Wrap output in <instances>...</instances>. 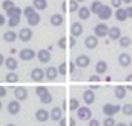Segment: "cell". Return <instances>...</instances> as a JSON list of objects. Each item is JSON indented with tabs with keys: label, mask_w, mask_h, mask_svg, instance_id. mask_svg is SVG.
<instances>
[{
	"label": "cell",
	"mask_w": 132,
	"mask_h": 126,
	"mask_svg": "<svg viewBox=\"0 0 132 126\" xmlns=\"http://www.w3.org/2000/svg\"><path fill=\"white\" fill-rule=\"evenodd\" d=\"M108 32H109V26L106 25V23H98V25H95V28H94V35L95 37H106L108 35Z\"/></svg>",
	"instance_id": "cell-6"
},
{
	"label": "cell",
	"mask_w": 132,
	"mask_h": 126,
	"mask_svg": "<svg viewBox=\"0 0 132 126\" xmlns=\"http://www.w3.org/2000/svg\"><path fill=\"white\" fill-rule=\"evenodd\" d=\"M103 126H117V123H115V119H114V117H104Z\"/></svg>",
	"instance_id": "cell-40"
},
{
	"label": "cell",
	"mask_w": 132,
	"mask_h": 126,
	"mask_svg": "<svg viewBox=\"0 0 132 126\" xmlns=\"http://www.w3.org/2000/svg\"><path fill=\"white\" fill-rule=\"evenodd\" d=\"M101 6H103V3L101 2H98V0H94L92 3H91V6H89V9H91V14H98L100 9H101Z\"/></svg>",
	"instance_id": "cell-29"
},
{
	"label": "cell",
	"mask_w": 132,
	"mask_h": 126,
	"mask_svg": "<svg viewBox=\"0 0 132 126\" xmlns=\"http://www.w3.org/2000/svg\"><path fill=\"white\" fill-rule=\"evenodd\" d=\"M89 82H91V83H98V82H100V77H98V74H95V75L92 74V75L89 77Z\"/></svg>",
	"instance_id": "cell-44"
},
{
	"label": "cell",
	"mask_w": 132,
	"mask_h": 126,
	"mask_svg": "<svg viewBox=\"0 0 132 126\" xmlns=\"http://www.w3.org/2000/svg\"><path fill=\"white\" fill-rule=\"evenodd\" d=\"M59 48H60V49H65L66 48V38L65 37H60V38H59Z\"/></svg>",
	"instance_id": "cell-43"
},
{
	"label": "cell",
	"mask_w": 132,
	"mask_h": 126,
	"mask_svg": "<svg viewBox=\"0 0 132 126\" xmlns=\"http://www.w3.org/2000/svg\"><path fill=\"white\" fill-rule=\"evenodd\" d=\"M89 126H100V122L97 119H91L89 120Z\"/></svg>",
	"instance_id": "cell-46"
},
{
	"label": "cell",
	"mask_w": 132,
	"mask_h": 126,
	"mask_svg": "<svg viewBox=\"0 0 132 126\" xmlns=\"http://www.w3.org/2000/svg\"><path fill=\"white\" fill-rule=\"evenodd\" d=\"M66 72H68V63H62L59 66V74L60 75H66Z\"/></svg>",
	"instance_id": "cell-41"
},
{
	"label": "cell",
	"mask_w": 132,
	"mask_h": 126,
	"mask_svg": "<svg viewBox=\"0 0 132 126\" xmlns=\"http://www.w3.org/2000/svg\"><path fill=\"white\" fill-rule=\"evenodd\" d=\"M85 46H86L88 49H95V48L98 46V37H95L94 34H92V35H88L86 40H85Z\"/></svg>",
	"instance_id": "cell-9"
},
{
	"label": "cell",
	"mask_w": 132,
	"mask_h": 126,
	"mask_svg": "<svg viewBox=\"0 0 132 126\" xmlns=\"http://www.w3.org/2000/svg\"><path fill=\"white\" fill-rule=\"evenodd\" d=\"M115 19H117L118 22H125V20L128 19V14H126V8H118V9L115 11Z\"/></svg>",
	"instance_id": "cell-28"
},
{
	"label": "cell",
	"mask_w": 132,
	"mask_h": 126,
	"mask_svg": "<svg viewBox=\"0 0 132 126\" xmlns=\"http://www.w3.org/2000/svg\"><path fill=\"white\" fill-rule=\"evenodd\" d=\"M62 9H63V11H66V3H65V2L62 3Z\"/></svg>",
	"instance_id": "cell-59"
},
{
	"label": "cell",
	"mask_w": 132,
	"mask_h": 126,
	"mask_svg": "<svg viewBox=\"0 0 132 126\" xmlns=\"http://www.w3.org/2000/svg\"><path fill=\"white\" fill-rule=\"evenodd\" d=\"M123 3H126V5H131L132 0H123Z\"/></svg>",
	"instance_id": "cell-57"
},
{
	"label": "cell",
	"mask_w": 132,
	"mask_h": 126,
	"mask_svg": "<svg viewBox=\"0 0 132 126\" xmlns=\"http://www.w3.org/2000/svg\"><path fill=\"white\" fill-rule=\"evenodd\" d=\"M106 71H108V63L104 62V60H100V62L95 63V72L97 74H106Z\"/></svg>",
	"instance_id": "cell-26"
},
{
	"label": "cell",
	"mask_w": 132,
	"mask_h": 126,
	"mask_svg": "<svg viewBox=\"0 0 132 126\" xmlns=\"http://www.w3.org/2000/svg\"><path fill=\"white\" fill-rule=\"evenodd\" d=\"M22 9L19 8V6H14V8H11V9H8L6 11V17L8 19H12V17H20L22 15Z\"/></svg>",
	"instance_id": "cell-24"
},
{
	"label": "cell",
	"mask_w": 132,
	"mask_h": 126,
	"mask_svg": "<svg viewBox=\"0 0 132 126\" xmlns=\"http://www.w3.org/2000/svg\"><path fill=\"white\" fill-rule=\"evenodd\" d=\"M126 89H128V91H132V83H129V85L126 86Z\"/></svg>",
	"instance_id": "cell-56"
},
{
	"label": "cell",
	"mask_w": 132,
	"mask_h": 126,
	"mask_svg": "<svg viewBox=\"0 0 132 126\" xmlns=\"http://www.w3.org/2000/svg\"><path fill=\"white\" fill-rule=\"evenodd\" d=\"M2 65H5V57H3V54H0V66Z\"/></svg>",
	"instance_id": "cell-54"
},
{
	"label": "cell",
	"mask_w": 132,
	"mask_h": 126,
	"mask_svg": "<svg viewBox=\"0 0 132 126\" xmlns=\"http://www.w3.org/2000/svg\"><path fill=\"white\" fill-rule=\"evenodd\" d=\"M17 38H19V34H17V32H14V31H11V29L3 34V40H5V42H8V43H12V42H15Z\"/></svg>",
	"instance_id": "cell-22"
},
{
	"label": "cell",
	"mask_w": 132,
	"mask_h": 126,
	"mask_svg": "<svg viewBox=\"0 0 132 126\" xmlns=\"http://www.w3.org/2000/svg\"><path fill=\"white\" fill-rule=\"evenodd\" d=\"M74 63H75L78 68H88V66L91 65V59H89V56H86V54H80V56H77V59H75Z\"/></svg>",
	"instance_id": "cell-7"
},
{
	"label": "cell",
	"mask_w": 132,
	"mask_h": 126,
	"mask_svg": "<svg viewBox=\"0 0 132 126\" xmlns=\"http://www.w3.org/2000/svg\"><path fill=\"white\" fill-rule=\"evenodd\" d=\"M23 14H25V17H26V19H29L31 15L35 14V8H34L32 5H31V6H26V8L23 9Z\"/></svg>",
	"instance_id": "cell-35"
},
{
	"label": "cell",
	"mask_w": 132,
	"mask_h": 126,
	"mask_svg": "<svg viewBox=\"0 0 132 126\" xmlns=\"http://www.w3.org/2000/svg\"><path fill=\"white\" fill-rule=\"evenodd\" d=\"M5 66L8 68L9 72H15V69L19 68V62L15 57H6L5 59Z\"/></svg>",
	"instance_id": "cell-8"
},
{
	"label": "cell",
	"mask_w": 132,
	"mask_h": 126,
	"mask_svg": "<svg viewBox=\"0 0 132 126\" xmlns=\"http://www.w3.org/2000/svg\"><path fill=\"white\" fill-rule=\"evenodd\" d=\"M59 125L60 126H66V119H62V120L59 122Z\"/></svg>",
	"instance_id": "cell-53"
},
{
	"label": "cell",
	"mask_w": 132,
	"mask_h": 126,
	"mask_svg": "<svg viewBox=\"0 0 132 126\" xmlns=\"http://www.w3.org/2000/svg\"><path fill=\"white\" fill-rule=\"evenodd\" d=\"M78 9H80L78 2H77V0H69V11H71V12H75V11H78Z\"/></svg>",
	"instance_id": "cell-38"
},
{
	"label": "cell",
	"mask_w": 132,
	"mask_h": 126,
	"mask_svg": "<svg viewBox=\"0 0 132 126\" xmlns=\"http://www.w3.org/2000/svg\"><path fill=\"white\" fill-rule=\"evenodd\" d=\"M5 23H6V17H5V15H2V14H0V26H3V25H5Z\"/></svg>",
	"instance_id": "cell-50"
},
{
	"label": "cell",
	"mask_w": 132,
	"mask_h": 126,
	"mask_svg": "<svg viewBox=\"0 0 132 126\" xmlns=\"http://www.w3.org/2000/svg\"><path fill=\"white\" fill-rule=\"evenodd\" d=\"M77 2H78V3H83V2H85V0H77Z\"/></svg>",
	"instance_id": "cell-60"
},
{
	"label": "cell",
	"mask_w": 132,
	"mask_h": 126,
	"mask_svg": "<svg viewBox=\"0 0 132 126\" xmlns=\"http://www.w3.org/2000/svg\"><path fill=\"white\" fill-rule=\"evenodd\" d=\"M6 126H14V125H12V123H9V125H6Z\"/></svg>",
	"instance_id": "cell-61"
},
{
	"label": "cell",
	"mask_w": 132,
	"mask_h": 126,
	"mask_svg": "<svg viewBox=\"0 0 132 126\" xmlns=\"http://www.w3.org/2000/svg\"><path fill=\"white\" fill-rule=\"evenodd\" d=\"M19 57H20V60H23V62H29V60H32L34 57H37V52L31 49V48H23L20 52H19Z\"/></svg>",
	"instance_id": "cell-1"
},
{
	"label": "cell",
	"mask_w": 132,
	"mask_h": 126,
	"mask_svg": "<svg viewBox=\"0 0 132 126\" xmlns=\"http://www.w3.org/2000/svg\"><path fill=\"white\" fill-rule=\"evenodd\" d=\"M126 92H128V89H126V86H115V89H114V94L115 97L118 98V100H123L125 97H126Z\"/></svg>",
	"instance_id": "cell-23"
},
{
	"label": "cell",
	"mask_w": 132,
	"mask_h": 126,
	"mask_svg": "<svg viewBox=\"0 0 132 126\" xmlns=\"http://www.w3.org/2000/svg\"><path fill=\"white\" fill-rule=\"evenodd\" d=\"M121 3H123V0H111V6H114V8H121Z\"/></svg>",
	"instance_id": "cell-42"
},
{
	"label": "cell",
	"mask_w": 132,
	"mask_h": 126,
	"mask_svg": "<svg viewBox=\"0 0 132 126\" xmlns=\"http://www.w3.org/2000/svg\"><path fill=\"white\" fill-rule=\"evenodd\" d=\"M17 25H20V17H12V19H8V26L15 28Z\"/></svg>",
	"instance_id": "cell-37"
},
{
	"label": "cell",
	"mask_w": 132,
	"mask_h": 126,
	"mask_svg": "<svg viewBox=\"0 0 132 126\" xmlns=\"http://www.w3.org/2000/svg\"><path fill=\"white\" fill-rule=\"evenodd\" d=\"M121 108L118 106V105H112V103H106L104 106H103V114L106 115V117H114L118 111H120Z\"/></svg>",
	"instance_id": "cell-2"
},
{
	"label": "cell",
	"mask_w": 132,
	"mask_h": 126,
	"mask_svg": "<svg viewBox=\"0 0 132 126\" xmlns=\"http://www.w3.org/2000/svg\"><path fill=\"white\" fill-rule=\"evenodd\" d=\"M69 126H75V120H74V119L69 120Z\"/></svg>",
	"instance_id": "cell-55"
},
{
	"label": "cell",
	"mask_w": 132,
	"mask_h": 126,
	"mask_svg": "<svg viewBox=\"0 0 132 126\" xmlns=\"http://www.w3.org/2000/svg\"><path fill=\"white\" fill-rule=\"evenodd\" d=\"M121 111H123V114H125V115L131 117V115H132V103H126V105L121 108Z\"/></svg>",
	"instance_id": "cell-36"
},
{
	"label": "cell",
	"mask_w": 132,
	"mask_h": 126,
	"mask_svg": "<svg viewBox=\"0 0 132 126\" xmlns=\"http://www.w3.org/2000/svg\"><path fill=\"white\" fill-rule=\"evenodd\" d=\"M45 77L46 75H45V71L42 68H34L32 71H31V78H32L34 82H42Z\"/></svg>",
	"instance_id": "cell-12"
},
{
	"label": "cell",
	"mask_w": 132,
	"mask_h": 126,
	"mask_svg": "<svg viewBox=\"0 0 132 126\" xmlns=\"http://www.w3.org/2000/svg\"><path fill=\"white\" fill-rule=\"evenodd\" d=\"M5 80H6L8 83H15V82L19 80V74H17V72H8L6 77H5Z\"/></svg>",
	"instance_id": "cell-33"
},
{
	"label": "cell",
	"mask_w": 132,
	"mask_h": 126,
	"mask_svg": "<svg viewBox=\"0 0 132 126\" xmlns=\"http://www.w3.org/2000/svg\"><path fill=\"white\" fill-rule=\"evenodd\" d=\"M45 91H48V89H46V88H45V86H38V88H37V89H35V94L38 95V97H40V95L43 94V92H45Z\"/></svg>",
	"instance_id": "cell-45"
},
{
	"label": "cell",
	"mask_w": 132,
	"mask_h": 126,
	"mask_svg": "<svg viewBox=\"0 0 132 126\" xmlns=\"http://www.w3.org/2000/svg\"><path fill=\"white\" fill-rule=\"evenodd\" d=\"M0 109H2V101H0Z\"/></svg>",
	"instance_id": "cell-62"
},
{
	"label": "cell",
	"mask_w": 132,
	"mask_h": 126,
	"mask_svg": "<svg viewBox=\"0 0 132 126\" xmlns=\"http://www.w3.org/2000/svg\"><path fill=\"white\" fill-rule=\"evenodd\" d=\"M117 126H129V125H128V123H123V122H121V123H117Z\"/></svg>",
	"instance_id": "cell-58"
},
{
	"label": "cell",
	"mask_w": 132,
	"mask_h": 126,
	"mask_svg": "<svg viewBox=\"0 0 132 126\" xmlns=\"http://www.w3.org/2000/svg\"><path fill=\"white\" fill-rule=\"evenodd\" d=\"M32 6L35 8V11H43L48 8V2L46 0H32Z\"/></svg>",
	"instance_id": "cell-27"
},
{
	"label": "cell",
	"mask_w": 132,
	"mask_h": 126,
	"mask_svg": "<svg viewBox=\"0 0 132 126\" xmlns=\"http://www.w3.org/2000/svg\"><path fill=\"white\" fill-rule=\"evenodd\" d=\"M38 98H40V101H42V103H45V105H48V103H51V101H52V95H51L49 91H45V92L40 95Z\"/></svg>",
	"instance_id": "cell-30"
},
{
	"label": "cell",
	"mask_w": 132,
	"mask_h": 126,
	"mask_svg": "<svg viewBox=\"0 0 132 126\" xmlns=\"http://www.w3.org/2000/svg\"><path fill=\"white\" fill-rule=\"evenodd\" d=\"M45 75H46L48 80H55L59 77V69L55 66H48L46 71H45Z\"/></svg>",
	"instance_id": "cell-18"
},
{
	"label": "cell",
	"mask_w": 132,
	"mask_h": 126,
	"mask_svg": "<svg viewBox=\"0 0 132 126\" xmlns=\"http://www.w3.org/2000/svg\"><path fill=\"white\" fill-rule=\"evenodd\" d=\"M5 95H6V89H5L3 86H0V98H2V97H5Z\"/></svg>",
	"instance_id": "cell-51"
},
{
	"label": "cell",
	"mask_w": 132,
	"mask_h": 126,
	"mask_svg": "<svg viewBox=\"0 0 132 126\" xmlns=\"http://www.w3.org/2000/svg\"><path fill=\"white\" fill-rule=\"evenodd\" d=\"M37 59L40 63H49L51 62V52L48 49H40L37 52Z\"/></svg>",
	"instance_id": "cell-11"
},
{
	"label": "cell",
	"mask_w": 132,
	"mask_h": 126,
	"mask_svg": "<svg viewBox=\"0 0 132 126\" xmlns=\"http://www.w3.org/2000/svg\"><path fill=\"white\" fill-rule=\"evenodd\" d=\"M91 115H92V112H91L89 106H80L77 109V119L78 120H91Z\"/></svg>",
	"instance_id": "cell-3"
},
{
	"label": "cell",
	"mask_w": 132,
	"mask_h": 126,
	"mask_svg": "<svg viewBox=\"0 0 132 126\" xmlns=\"http://www.w3.org/2000/svg\"><path fill=\"white\" fill-rule=\"evenodd\" d=\"M77 12H78V17H80L81 20H88V19L91 17V9L86 8V6H80V9H78Z\"/></svg>",
	"instance_id": "cell-25"
},
{
	"label": "cell",
	"mask_w": 132,
	"mask_h": 126,
	"mask_svg": "<svg viewBox=\"0 0 132 126\" xmlns=\"http://www.w3.org/2000/svg\"><path fill=\"white\" fill-rule=\"evenodd\" d=\"M14 95H15V100L23 101V100H26V98H28V91H26L23 86H19V88H15V89H14Z\"/></svg>",
	"instance_id": "cell-16"
},
{
	"label": "cell",
	"mask_w": 132,
	"mask_h": 126,
	"mask_svg": "<svg viewBox=\"0 0 132 126\" xmlns=\"http://www.w3.org/2000/svg\"><path fill=\"white\" fill-rule=\"evenodd\" d=\"M108 37H109L111 40H120V38L123 37V35H121V29H120V28H117V26H112V28H109Z\"/></svg>",
	"instance_id": "cell-20"
},
{
	"label": "cell",
	"mask_w": 132,
	"mask_h": 126,
	"mask_svg": "<svg viewBox=\"0 0 132 126\" xmlns=\"http://www.w3.org/2000/svg\"><path fill=\"white\" fill-rule=\"evenodd\" d=\"M83 101L86 103V106L92 105L95 101V94H94V89H86L83 92Z\"/></svg>",
	"instance_id": "cell-15"
},
{
	"label": "cell",
	"mask_w": 132,
	"mask_h": 126,
	"mask_svg": "<svg viewBox=\"0 0 132 126\" xmlns=\"http://www.w3.org/2000/svg\"><path fill=\"white\" fill-rule=\"evenodd\" d=\"M49 112H51V120H54V122H60V120L63 119V109H62V108H57V106H55V108H52Z\"/></svg>",
	"instance_id": "cell-19"
},
{
	"label": "cell",
	"mask_w": 132,
	"mask_h": 126,
	"mask_svg": "<svg viewBox=\"0 0 132 126\" xmlns=\"http://www.w3.org/2000/svg\"><path fill=\"white\" fill-rule=\"evenodd\" d=\"M68 66H69V72L72 74V72L75 71V66H77V65H75V63H72V62H69V65H68Z\"/></svg>",
	"instance_id": "cell-47"
},
{
	"label": "cell",
	"mask_w": 132,
	"mask_h": 126,
	"mask_svg": "<svg viewBox=\"0 0 132 126\" xmlns=\"http://www.w3.org/2000/svg\"><path fill=\"white\" fill-rule=\"evenodd\" d=\"M8 112H9L11 115L19 114V112H20V101H19V100H12V101H9V103H8Z\"/></svg>",
	"instance_id": "cell-17"
},
{
	"label": "cell",
	"mask_w": 132,
	"mask_h": 126,
	"mask_svg": "<svg viewBox=\"0 0 132 126\" xmlns=\"http://www.w3.org/2000/svg\"><path fill=\"white\" fill-rule=\"evenodd\" d=\"M19 38H20V42H29V40L32 38V29H31V28H23V29H20Z\"/></svg>",
	"instance_id": "cell-14"
},
{
	"label": "cell",
	"mask_w": 132,
	"mask_h": 126,
	"mask_svg": "<svg viewBox=\"0 0 132 126\" xmlns=\"http://www.w3.org/2000/svg\"><path fill=\"white\" fill-rule=\"evenodd\" d=\"M131 43H132V38L128 37V35H123V37L118 40V45H120L121 48H128V46H131Z\"/></svg>",
	"instance_id": "cell-31"
},
{
	"label": "cell",
	"mask_w": 132,
	"mask_h": 126,
	"mask_svg": "<svg viewBox=\"0 0 132 126\" xmlns=\"http://www.w3.org/2000/svg\"><path fill=\"white\" fill-rule=\"evenodd\" d=\"M15 5H14V2L12 0H3V3H2V8L5 9V11H8V9H11V8H14Z\"/></svg>",
	"instance_id": "cell-39"
},
{
	"label": "cell",
	"mask_w": 132,
	"mask_h": 126,
	"mask_svg": "<svg viewBox=\"0 0 132 126\" xmlns=\"http://www.w3.org/2000/svg\"><path fill=\"white\" fill-rule=\"evenodd\" d=\"M129 126H132V122H131V125H129Z\"/></svg>",
	"instance_id": "cell-63"
},
{
	"label": "cell",
	"mask_w": 132,
	"mask_h": 126,
	"mask_svg": "<svg viewBox=\"0 0 132 126\" xmlns=\"http://www.w3.org/2000/svg\"><path fill=\"white\" fill-rule=\"evenodd\" d=\"M132 63V59L129 54H126V52H121L120 56H118V65L121 66V68H128V66H131Z\"/></svg>",
	"instance_id": "cell-10"
},
{
	"label": "cell",
	"mask_w": 132,
	"mask_h": 126,
	"mask_svg": "<svg viewBox=\"0 0 132 126\" xmlns=\"http://www.w3.org/2000/svg\"><path fill=\"white\" fill-rule=\"evenodd\" d=\"M71 34H72V37H80L81 34H83V25L80 23V22H74L72 25H71Z\"/></svg>",
	"instance_id": "cell-13"
},
{
	"label": "cell",
	"mask_w": 132,
	"mask_h": 126,
	"mask_svg": "<svg viewBox=\"0 0 132 126\" xmlns=\"http://www.w3.org/2000/svg\"><path fill=\"white\" fill-rule=\"evenodd\" d=\"M49 119H51V112H49V111H46L45 108H40V109H37V111H35V120H37V122L45 123V122H48Z\"/></svg>",
	"instance_id": "cell-4"
},
{
	"label": "cell",
	"mask_w": 132,
	"mask_h": 126,
	"mask_svg": "<svg viewBox=\"0 0 132 126\" xmlns=\"http://www.w3.org/2000/svg\"><path fill=\"white\" fill-rule=\"evenodd\" d=\"M69 46H71V48L75 46V37H71V38H69Z\"/></svg>",
	"instance_id": "cell-49"
},
{
	"label": "cell",
	"mask_w": 132,
	"mask_h": 126,
	"mask_svg": "<svg viewBox=\"0 0 132 126\" xmlns=\"http://www.w3.org/2000/svg\"><path fill=\"white\" fill-rule=\"evenodd\" d=\"M26 20H28V25H29V26H37V25L40 23V15L35 12L34 15H31V17L26 19Z\"/></svg>",
	"instance_id": "cell-32"
},
{
	"label": "cell",
	"mask_w": 132,
	"mask_h": 126,
	"mask_svg": "<svg viewBox=\"0 0 132 126\" xmlns=\"http://www.w3.org/2000/svg\"><path fill=\"white\" fill-rule=\"evenodd\" d=\"M126 14H128V17L132 19V5H129V6L126 8Z\"/></svg>",
	"instance_id": "cell-48"
},
{
	"label": "cell",
	"mask_w": 132,
	"mask_h": 126,
	"mask_svg": "<svg viewBox=\"0 0 132 126\" xmlns=\"http://www.w3.org/2000/svg\"><path fill=\"white\" fill-rule=\"evenodd\" d=\"M97 17H98L100 20H108V19H111V17H112V6L103 5L101 9H100V12L97 14Z\"/></svg>",
	"instance_id": "cell-5"
},
{
	"label": "cell",
	"mask_w": 132,
	"mask_h": 126,
	"mask_svg": "<svg viewBox=\"0 0 132 126\" xmlns=\"http://www.w3.org/2000/svg\"><path fill=\"white\" fill-rule=\"evenodd\" d=\"M126 82H128V83H132V74H128V75H126Z\"/></svg>",
	"instance_id": "cell-52"
},
{
	"label": "cell",
	"mask_w": 132,
	"mask_h": 126,
	"mask_svg": "<svg viewBox=\"0 0 132 126\" xmlns=\"http://www.w3.org/2000/svg\"><path fill=\"white\" fill-rule=\"evenodd\" d=\"M49 22H51V25H52V26H62V25H63V22H65V17H63L62 14H52Z\"/></svg>",
	"instance_id": "cell-21"
},
{
	"label": "cell",
	"mask_w": 132,
	"mask_h": 126,
	"mask_svg": "<svg viewBox=\"0 0 132 126\" xmlns=\"http://www.w3.org/2000/svg\"><path fill=\"white\" fill-rule=\"evenodd\" d=\"M78 108H80V101H78L77 98H71V100H69V111H75V112H77Z\"/></svg>",
	"instance_id": "cell-34"
}]
</instances>
